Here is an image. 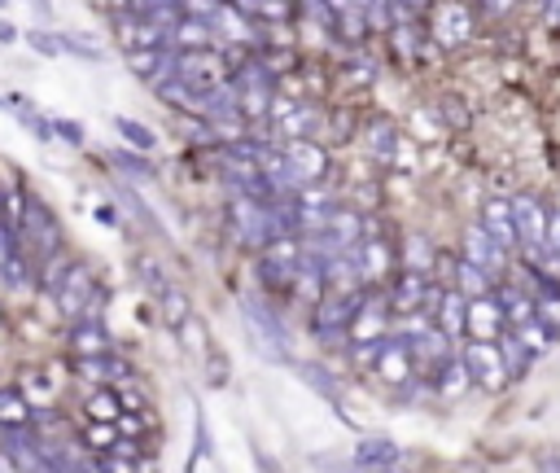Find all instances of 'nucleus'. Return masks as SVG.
Returning <instances> with one entry per match:
<instances>
[{"instance_id":"1","label":"nucleus","mask_w":560,"mask_h":473,"mask_svg":"<svg viewBox=\"0 0 560 473\" xmlns=\"http://www.w3.org/2000/svg\"><path fill=\"white\" fill-rule=\"evenodd\" d=\"M18 246H23V255L40 268V264H49L53 255H62V223H57V215H53V206L44 202V197H36V193H27L23 197V215H18Z\"/></svg>"},{"instance_id":"2","label":"nucleus","mask_w":560,"mask_h":473,"mask_svg":"<svg viewBox=\"0 0 560 473\" xmlns=\"http://www.w3.org/2000/svg\"><path fill=\"white\" fill-rule=\"evenodd\" d=\"M101 303H105V290L96 285V272L75 259L70 272L62 277L57 294H53V307L75 324V320H83V316H101Z\"/></svg>"},{"instance_id":"3","label":"nucleus","mask_w":560,"mask_h":473,"mask_svg":"<svg viewBox=\"0 0 560 473\" xmlns=\"http://www.w3.org/2000/svg\"><path fill=\"white\" fill-rule=\"evenodd\" d=\"M242 320H246V329L255 333V346L268 355V360H289V329L281 324V316H276L268 303L246 298V303H242Z\"/></svg>"},{"instance_id":"4","label":"nucleus","mask_w":560,"mask_h":473,"mask_svg":"<svg viewBox=\"0 0 560 473\" xmlns=\"http://www.w3.org/2000/svg\"><path fill=\"white\" fill-rule=\"evenodd\" d=\"M360 303H364V294H320L315 316H311V333L324 337V342H338L351 329Z\"/></svg>"},{"instance_id":"5","label":"nucleus","mask_w":560,"mask_h":473,"mask_svg":"<svg viewBox=\"0 0 560 473\" xmlns=\"http://www.w3.org/2000/svg\"><path fill=\"white\" fill-rule=\"evenodd\" d=\"M377 378L390 386V391H403L412 386L416 378V360H412V342L407 337H381V350H377V360H373Z\"/></svg>"},{"instance_id":"6","label":"nucleus","mask_w":560,"mask_h":473,"mask_svg":"<svg viewBox=\"0 0 560 473\" xmlns=\"http://www.w3.org/2000/svg\"><path fill=\"white\" fill-rule=\"evenodd\" d=\"M460 365H465L469 382H478V386H486V391H499V386L508 382L504 360H499V346H495V342H465Z\"/></svg>"},{"instance_id":"7","label":"nucleus","mask_w":560,"mask_h":473,"mask_svg":"<svg viewBox=\"0 0 560 473\" xmlns=\"http://www.w3.org/2000/svg\"><path fill=\"white\" fill-rule=\"evenodd\" d=\"M66 350H70V360H92V355L115 350V342H109V329L101 316H83L66 329Z\"/></svg>"},{"instance_id":"8","label":"nucleus","mask_w":560,"mask_h":473,"mask_svg":"<svg viewBox=\"0 0 560 473\" xmlns=\"http://www.w3.org/2000/svg\"><path fill=\"white\" fill-rule=\"evenodd\" d=\"M223 66L214 53H175V79L197 88V92H214L223 84Z\"/></svg>"},{"instance_id":"9","label":"nucleus","mask_w":560,"mask_h":473,"mask_svg":"<svg viewBox=\"0 0 560 473\" xmlns=\"http://www.w3.org/2000/svg\"><path fill=\"white\" fill-rule=\"evenodd\" d=\"M512 228H517V242L525 246H547V206L538 197H517L512 202Z\"/></svg>"},{"instance_id":"10","label":"nucleus","mask_w":560,"mask_h":473,"mask_svg":"<svg viewBox=\"0 0 560 473\" xmlns=\"http://www.w3.org/2000/svg\"><path fill=\"white\" fill-rule=\"evenodd\" d=\"M504 329H508V320H504V307L495 298L469 303V316H465V337L469 342H495V337H504Z\"/></svg>"},{"instance_id":"11","label":"nucleus","mask_w":560,"mask_h":473,"mask_svg":"<svg viewBox=\"0 0 560 473\" xmlns=\"http://www.w3.org/2000/svg\"><path fill=\"white\" fill-rule=\"evenodd\" d=\"M482 219H486V237H491V246L499 251V255H508L512 246H517V228H512V202L508 197H491L486 202V210H482Z\"/></svg>"},{"instance_id":"12","label":"nucleus","mask_w":560,"mask_h":473,"mask_svg":"<svg viewBox=\"0 0 560 473\" xmlns=\"http://www.w3.org/2000/svg\"><path fill=\"white\" fill-rule=\"evenodd\" d=\"M70 369H75V378L101 382V386H109V382H128V378H132V365L119 360L115 350H109V355H92V360H70Z\"/></svg>"},{"instance_id":"13","label":"nucleus","mask_w":560,"mask_h":473,"mask_svg":"<svg viewBox=\"0 0 560 473\" xmlns=\"http://www.w3.org/2000/svg\"><path fill=\"white\" fill-rule=\"evenodd\" d=\"M360 346H368V342H381L386 337V298H377V294H364V303H360V311H355V320H351V329H347Z\"/></svg>"},{"instance_id":"14","label":"nucleus","mask_w":560,"mask_h":473,"mask_svg":"<svg viewBox=\"0 0 560 473\" xmlns=\"http://www.w3.org/2000/svg\"><path fill=\"white\" fill-rule=\"evenodd\" d=\"M128 66L149 84L162 88L167 79H175V53L171 49H145V53H128Z\"/></svg>"},{"instance_id":"15","label":"nucleus","mask_w":560,"mask_h":473,"mask_svg":"<svg viewBox=\"0 0 560 473\" xmlns=\"http://www.w3.org/2000/svg\"><path fill=\"white\" fill-rule=\"evenodd\" d=\"M171 53H210V44H214V23H197V18H180L175 27H171Z\"/></svg>"},{"instance_id":"16","label":"nucleus","mask_w":560,"mask_h":473,"mask_svg":"<svg viewBox=\"0 0 560 473\" xmlns=\"http://www.w3.org/2000/svg\"><path fill=\"white\" fill-rule=\"evenodd\" d=\"M281 158L298 171V180H302V184H307V180H320V176L328 171V154H324L320 145H311V141H289Z\"/></svg>"},{"instance_id":"17","label":"nucleus","mask_w":560,"mask_h":473,"mask_svg":"<svg viewBox=\"0 0 560 473\" xmlns=\"http://www.w3.org/2000/svg\"><path fill=\"white\" fill-rule=\"evenodd\" d=\"M465 316H469V298H460L456 290H442V298H438V311H433V320H438V333H442L446 342L465 337Z\"/></svg>"},{"instance_id":"18","label":"nucleus","mask_w":560,"mask_h":473,"mask_svg":"<svg viewBox=\"0 0 560 473\" xmlns=\"http://www.w3.org/2000/svg\"><path fill=\"white\" fill-rule=\"evenodd\" d=\"M412 342V360H420V369H442V365H452V350H456V342H446L438 329L433 333H420V337H407Z\"/></svg>"},{"instance_id":"19","label":"nucleus","mask_w":560,"mask_h":473,"mask_svg":"<svg viewBox=\"0 0 560 473\" xmlns=\"http://www.w3.org/2000/svg\"><path fill=\"white\" fill-rule=\"evenodd\" d=\"M399 460V443L386 434H368L355 443V469H390Z\"/></svg>"},{"instance_id":"20","label":"nucleus","mask_w":560,"mask_h":473,"mask_svg":"<svg viewBox=\"0 0 560 473\" xmlns=\"http://www.w3.org/2000/svg\"><path fill=\"white\" fill-rule=\"evenodd\" d=\"M469 31H473V27H469V10H465V5H456V10L442 5V10H438V23H433V44H438V49L460 44Z\"/></svg>"},{"instance_id":"21","label":"nucleus","mask_w":560,"mask_h":473,"mask_svg":"<svg viewBox=\"0 0 560 473\" xmlns=\"http://www.w3.org/2000/svg\"><path fill=\"white\" fill-rule=\"evenodd\" d=\"M465 264L491 277V272H495V268L504 264V255H499V251L491 246V237H486L482 228H469V232H465Z\"/></svg>"},{"instance_id":"22","label":"nucleus","mask_w":560,"mask_h":473,"mask_svg":"<svg viewBox=\"0 0 560 473\" xmlns=\"http://www.w3.org/2000/svg\"><path fill=\"white\" fill-rule=\"evenodd\" d=\"M31 425V399L18 386H0V430Z\"/></svg>"},{"instance_id":"23","label":"nucleus","mask_w":560,"mask_h":473,"mask_svg":"<svg viewBox=\"0 0 560 473\" xmlns=\"http://www.w3.org/2000/svg\"><path fill=\"white\" fill-rule=\"evenodd\" d=\"M83 408H88V421H92V425H115V421L123 417V404H119V391H115V386L92 391Z\"/></svg>"},{"instance_id":"24","label":"nucleus","mask_w":560,"mask_h":473,"mask_svg":"<svg viewBox=\"0 0 560 473\" xmlns=\"http://www.w3.org/2000/svg\"><path fill=\"white\" fill-rule=\"evenodd\" d=\"M425 294H429V277L425 272H399V281H394V307L399 311H416L425 303Z\"/></svg>"},{"instance_id":"25","label":"nucleus","mask_w":560,"mask_h":473,"mask_svg":"<svg viewBox=\"0 0 560 473\" xmlns=\"http://www.w3.org/2000/svg\"><path fill=\"white\" fill-rule=\"evenodd\" d=\"M433 378V391L442 395V399H460L473 382H469V373H465V365L460 360H452V365H442L438 373H429Z\"/></svg>"},{"instance_id":"26","label":"nucleus","mask_w":560,"mask_h":473,"mask_svg":"<svg viewBox=\"0 0 560 473\" xmlns=\"http://www.w3.org/2000/svg\"><path fill=\"white\" fill-rule=\"evenodd\" d=\"M394 264V251L381 242V237H368V242H364V251H360V272L364 277H386V268Z\"/></svg>"},{"instance_id":"27","label":"nucleus","mask_w":560,"mask_h":473,"mask_svg":"<svg viewBox=\"0 0 560 473\" xmlns=\"http://www.w3.org/2000/svg\"><path fill=\"white\" fill-rule=\"evenodd\" d=\"M364 145H368V154H373V158H394V150H399V132H394V124H386V118L368 124V128H364Z\"/></svg>"},{"instance_id":"28","label":"nucleus","mask_w":560,"mask_h":473,"mask_svg":"<svg viewBox=\"0 0 560 473\" xmlns=\"http://www.w3.org/2000/svg\"><path fill=\"white\" fill-rule=\"evenodd\" d=\"M324 237H328L333 246L355 242V237H360V215H355V210H338V206H333V210H328V228H324Z\"/></svg>"},{"instance_id":"29","label":"nucleus","mask_w":560,"mask_h":473,"mask_svg":"<svg viewBox=\"0 0 560 473\" xmlns=\"http://www.w3.org/2000/svg\"><path fill=\"white\" fill-rule=\"evenodd\" d=\"M456 294H460V298H469V303L491 298V277H486V272H478V268H469V264H456Z\"/></svg>"},{"instance_id":"30","label":"nucleus","mask_w":560,"mask_h":473,"mask_svg":"<svg viewBox=\"0 0 560 473\" xmlns=\"http://www.w3.org/2000/svg\"><path fill=\"white\" fill-rule=\"evenodd\" d=\"M115 132H119V137L132 145V154H149V150L158 145V137H154L145 124H136V118H123V114L115 118Z\"/></svg>"},{"instance_id":"31","label":"nucleus","mask_w":560,"mask_h":473,"mask_svg":"<svg viewBox=\"0 0 560 473\" xmlns=\"http://www.w3.org/2000/svg\"><path fill=\"white\" fill-rule=\"evenodd\" d=\"M158 307H162V320L171 324V329H180L193 311H188V294L184 290H175V285H167L162 294H158Z\"/></svg>"},{"instance_id":"32","label":"nucleus","mask_w":560,"mask_h":473,"mask_svg":"<svg viewBox=\"0 0 560 473\" xmlns=\"http://www.w3.org/2000/svg\"><path fill=\"white\" fill-rule=\"evenodd\" d=\"M495 346H499L504 373H508V378H525V369H530V350H525V342H517V337H504V342H495Z\"/></svg>"},{"instance_id":"33","label":"nucleus","mask_w":560,"mask_h":473,"mask_svg":"<svg viewBox=\"0 0 560 473\" xmlns=\"http://www.w3.org/2000/svg\"><path fill=\"white\" fill-rule=\"evenodd\" d=\"M281 128H285V137L307 141V132H311V128H320V110H315V105H294V114H289V118H281Z\"/></svg>"},{"instance_id":"34","label":"nucleus","mask_w":560,"mask_h":473,"mask_svg":"<svg viewBox=\"0 0 560 473\" xmlns=\"http://www.w3.org/2000/svg\"><path fill=\"white\" fill-rule=\"evenodd\" d=\"M109 163H115L123 176H132V180H154L158 176V167L145 163V154H132V150H115V154H109Z\"/></svg>"},{"instance_id":"35","label":"nucleus","mask_w":560,"mask_h":473,"mask_svg":"<svg viewBox=\"0 0 560 473\" xmlns=\"http://www.w3.org/2000/svg\"><path fill=\"white\" fill-rule=\"evenodd\" d=\"M333 18H342V23H333L347 40H364L368 23H364V5H333Z\"/></svg>"},{"instance_id":"36","label":"nucleus","mask_w":560,"mask_h":473,"mask_svg":"<svg viewBox=\"0 0 560 473\" xmlns=\"http://www.w3.org/2000/svg\"><path fill=\"white\" fill-rule=\"evenodd\" d=\"M390 40H394V49H399V57H403V62L420 57V23H394Z\"/></svg>"},{"instance_id":"37","label":"nucleus","mask_w":560,"mask_h":473,"mask_svg":"<svg viewBox=\"0 0 560 473\" xmlns=\"http://www.w3.org/2000/svg\"><path fill=\"white\" fill-rule=\"evenodd\" d=\"M302 259V246H298V237H281V242H272L263 251V264H281V268H298Z\"/></svg>"},{"instance_id":"38","label":"nucleus","mask_w":560,"mask_h":473,"mask_svg":"<svg viewBox=\"0 0 560 473\" xmlns=\"http://www.w3.org/2000/svg\"><path fill=\"white\" fill-rule=\"evenodd\" d=\"M403 255H407L403 272H425V268H429V259H433V251H429V242H425L420 232H407V242H403Z\"/></svg>"},{"instance_id":"39","label":"nucleus","mask_w":560,"mask_h":473,"mask_svg":"<svg viewBox=\"0 0 560 473\" xmlns=\"http://www.w3.org/2000/svg\"><path fill=\"white\" fill-rule=\"evenodd\" d=\"M57 40H62V53H70V57H79V62H105L101 44H92V40H83V36H75V31H62Z\"/></svg>"},{"instance_id":"40","label":"nucleus","mask_w":560,"mask_h":473,"mask_svg":"<svg viewBox=\"0 0 560 473\" xmlns=\"http://www.w3.org/2000/svg\"><path fill=\"white\" fill-rule=\"evenodd\" d=\"M298 373H302V382H307V386H315V391H320L324 399H333V404H338V399H342L338 382H333V378H328L324 369H315V365H298Z\"/></svg>"},{"instance_id":"41","label":"nucleus","mask_w":560,"mask_h":473,"mask_svg":"<svg viewBox=\"0 0 560 473\" xmlns=\"http://www.w3.org/2000/svg\"><path fill=\"white\" fill-rule=\"evenodd\" d=\"M193 425H197V443H193V456H188V464H184V473H197V464H201V456H210V430H206V417H201V408L193 412Z\"/></svg>"},{"instance_id":"42","label":"nucleus","mask_w":560,"mask_h":473,"mask_svg":"<svg viewBox=\"0 0 560 473\" xmlns=\"http://www.w3.org/2000/svg\"><path fill=\"white\" fill-rule=\"evenodd\" d=\"M18 124L36 137V141H53V128H49V114H40L36 105H27V110H18Z\"/></svg>"},{"instance_id":"43","label":"nucleus","mask_w":560,"mask_h":473,"mask_svg":"<svg viewBox=\"0 0 560 473\" xmlns=\"http://www.w3.org/2000/svg\"><path fill=\"white\" fill-rule=\"evenodd\" d=\"M27 44H31L40 57H62V40H57V31H40V27H31V31H27Z\"/></svg>"},{"instance_id":"44","label":"nucleus","mask_w":560,"mask_h":473,"mask_svg":"<svg viewBox=\"0 0 560 473\" xmlns=\"http://www.w3.org/2000/svg\"><path fill=\"white\" fill-rule=\"evenodd\" d=\"M259 277L272 285V290H294V277L298 268H281V264H259Z\"/></svg>"},{"instance_id":"45","label":"nucleus","mask_w":560,"mask_h":473,"mask_svg":"<svg viewBox=\"0 0 560 473\" xmlns=\"http://www.w3.org/2000/svg\"><path fill=\"white\" fill-rule=\"evenodd\" d=\"M49 128H53V137H57V141H66V145H83V128L75 124V118H49Z\"/></svg>"},{"instance_id":"46","label":"nucleus","mask_w":560,"mask_h":473,"mask_svg":"<svg viewBox=\"0 0 560 473\" xmlns=\"http://www.w3.org/2000/svg\"><path fill=\"white\" fill-rule=\"evenodd\" d=\"M136 277H141L154 294H162V290H167V277H162V268H158L154 259H136Z\"/></svg>"},{"instance_id":"47","label":"nucleus","mask_w":560,"mask_h":473,"mask_svg":"<svg viewBox=\"0 0 560 473\" xmlns=\"http://www.w3.org/2000/svg\"><path fill=\"white\" fill-rule=\"evenodd\" d=\"M206 378H210V386H223L229 382V360H223V350H206Z\"/></svg>"},{"instance_id":"48","label":"nucleus","mask_w":560,"mask_h":473,"mask_svg":"<svg viewBox=\"0 0 560 473\" xmlns=\"http://www.w3.org/2000/svg\"><path fill=\"white\" fill-rule=\"evenodd\" d=\"M18 251H23V246H18V232L0 223V268H5V264H10Z\"/></svg>"},{"instance_id":"49","label":"nucleus","mask_w":560,"mask_h":473,"mask_svg":"<svg viewBox=\"0 0 560 473\" xmlns=\"http://www.w3.org/2000/svg\"><path fill=\"white\" fill-rule=\"evenodd\" d=\"M180 333H184V346H193V350H206V333H201V324H197L193 316L180 324Z\"/></svg>"},{"instance_id":"50","label":"nucleus","mask_w":560,"mask_h":473,"mask_svg":"<svg viewBox=\"0 0 560 473\" xmlns=\"http://www.w3.org/2000/svg\"><path fill=\"white\" fill-rule=\"evenodd\" d=\"M96 464L101 473H136V460H123V456H101Z\"/></svg>"},{"instance_id":"51","label":"nucleus","mask_w":560,"mask_h":473,"mask_svg":"<svg viewBox=\"0 0 560 473\" xmlns=\"http://www.w3.org/2000/svg\"><path fill=\"white\" fill-rule=\"evenodd\" d=\"M123 202H128V206H132V210H136V219H145V223H149V228H154V232H158V219H154V215H149V206H145V202H141V197H136V193H132V189H123Z\"/></svg>"},{"instance_id":"52","label":"nucleus","mask_w":560,"mask_h":473,"mask_svg":"<svg viewBox=\"0 0 560 473\" xmlns=\"http://www.w3.org/2000/svg\"><path fill=\"white\" fill-rule=\"evenodd\" d=\"M364 18H373L368 27H386V31H394V27H390V5H364Z\"/></svg>"},{"instance_id":"53","label":"nucleus","mask_w":560,"mask_h":473,"mask_svg":"<svg viewBox=\"0 0 560 473\" xmlns=\"http://www.w3.org/2000/svg\"><path fill=\"white\" fill-rule=\"evenodd\" d=\"M547 246L560 255V206H556V210H547Z\"/></svg>"},{"instance_id":"54","label":"nucleus","mask_w":560,"mask_h":473,"mask_svg":"<svg viewBox=\"0 0 560 473\" xmlns=\"http://www.w3.org/2000/svg\"><path fill=\"white\" fill-rule=\"evenodd\" d=\"M119 438H115V430H109V425H92V447H101V451H109V447H115Z\"/></svg>"},{"instance_id":"55","label":"nucleus","mask_w":560,"mask_h":473,"mask_svg":"<svg viewBox=\"0 0 560 473\" xmlns=\"http://www.w3.org/2000/svg\"><path fill=\"white\" fill-rule=\"evenodd\" d=\"M538 469H543V473H560V451H543V456H538Z\"/></svg>"},{"instance_id":"56","label":"nucleus","mask_w":560,"mask_h":473,"mask_svg":"<svg viewBox=\"0 0 560 473\" xmlns=\"http://www.w3.org/2000/svg\"><path fill=\"white\" fill-rule=\"evenodd\" d=\"M255 460H259V469H263V473H281V469L272 464V456H268V451H259V447H255Z\"/></svg>"},{"instance_id":"57","label":"nucleus","mask_w":560,"mask_h":473,"mask_svg":"<svg viewBox=\"0 0 560 473\" xmlns=\"http://www.w3.org/2000/svg\"><path fill=\"white\" fill-rule=\"evenodd\" d=\"M96 219H101V223H109V228H115V223H119V215H115V210H109V206H96Z\"/></svg>"},{"instance_id":"58","label":"nucleus","mask_w":560,"mask_h":473,"mask_svg":"<svg viewBox=\"0 0 560 473\" xmlns=\"http://www.w3.org/2000/svg\"><path fill=\"white\" fill-rule=\"evenodd\" d=\"M333 137H347V114H333Z\"/></svg>"},{"instance_id":"59","label":"nucleus","mask_w":560,"mask_h":473,"mask_svg":"<svg viewBox=\"0 0 560 473\" xmlns=\"http://www.w3.org/2000/svg\"><path fill=\"white\" fill-rule=\"evenodd\" d=\"M0 40H5V44H14V40H18V31H14L10 23H0Z\"/></svg>"},{"instance_id":"60","label":"nucleus","mask_w":560,"mask_h":473,"mask_svg":"<svg viewBox=\"0 0 560 473\" xmlns=\"http://www.w3.org/2000/svg\"><path fill=\"white\" fill-rule=\"evenodd\" d=\"M75 473H101V464L96 460H79V469Z\"/></svg>"},{"instance_id":"61","label":"nucleus","mask_w":560,"mask_h":473,"mask_svg":"<svg viewBox=\"0 0 560 473\" xmlns=\"http://www.w3.org/2000/svg\"><path fill=\"white\" fill-rule=\"evenodd\" d=\"M543 14H547V18H551V23H556V18H560V5H547V10H543Z\"/></svg>"},{"instance_id":"62","label":"nucleus","mask_w":560,"mask_h":473,"mask_svg":"<svg viewBox=\"0 0 560 473\" xmlns=\"http://www.w3.org/2000/svg\"><path fill=\"white\" fill-rule=\"evenodd\" d=\"M351 473H390V469H351Z\"/></svg>"},{"instance_id":"63","label":"nucleus","mask_w":560,"mask_h":473,"mask_svg":"<svg viewBox=\"0 0 560 473\" xmlns=\"http://www.w3.org/2000/svg\"><path fill=\"white\" fill-rule=\"evenodd\" d=\"M0 324H5V316H0Z\"/></svg>"},{"instance_id":"64","label":"nucleus","mask_w":560,"mask_h":473,"mask_svg":"<svg viewBox=\"0 0 560 473\" xmlns=\"http://www.w3.org/2000/svg\"><path fill=\"white\" fill-rule=\"evenodd\" d=\"M0 193H5V189H0Z\"/></svg>"}]
</instances>
